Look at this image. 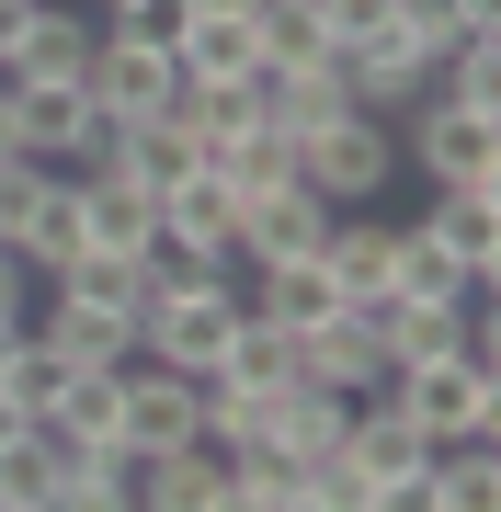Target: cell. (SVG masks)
Instances as JSON below:
<instances>
[{"instance_id":"2e32d148","label":"cell","mask_w":501,"mask_h":512,"mask_svg":"<svg viewBox=\"0 0 501 512\" xmlns=\"http://www.w3.org/2000/svg\"><path fill=\"white\" fill-rule=\"evenodd\" d=\"M114 410H126V376L114 365H80L69 387H57V410L35 421L46 444H69V456H114Z\"/></svg>"},{"instance_id":"d590c367","label":"cell","mask_w":501,"mask_h":512,"mask_svg":"<svg viewBox=\"0 0 501 512\" xmlns=\"http://www.w3.org/2000/svg\"><path fill=\"white\" fill-rule=\"evenodd\" d=\"M0 512H46V501H0Z\"/></svg>"},{"instance_id":"4fadbf2b","label":"cell","mask_w":501,"mask_h":512,"mask_svg":"<svg viewBox=\"0 0 501 512\" xmlns=\"http://www.w3.org/2000/svg\"><path fill=\"white\" fill-rule=\"evenodd\" d=\"M149 228H160V205H149V194H137V183H114L103 160H80V251L137 262V251H149Z\"/></svg>"},{"instance_id":"603a6c76","label":"cell","mask_w":501,"mask_h":512,"mask_svg":"<svg viewBox=\"0 0 501 512\" xmlns=\"http://www.w3.org/2000/svg\"><path fill=\"white\" fill-rule=\"evenodd\" d=\"M433 490H445V512H501V433H445Z\"/></svg>"},{"instance_id":"7402d4cb","label":"cell","mask_w":501,"mask_h":512,"mask_svg":"<svg viewBox=\"0 0 501 512\" xmlns=\"http://www.w3.org/2000/svg\"><path fill=\"white\" fill-rule=\"evenodd\" d=\"M205 171H217L240 205H262V194H285L297 183V137H274V126H240L228 148H205Z\"/></svg>"},{"instance_id":"4dcf8cb0","label":"cell","mask_w":501,"mask_h":512,"mask_svg":"<svg viewBox=\"0 0 501 512\" xmlns=\"http://www.w3.org/2000/svg\"><path fill=\"white\" fill-rule=\"evenodd\" d=\"M319 23H331V46H365L399 23V0H319Z\"/></svg>"},{"instance_id":"e0dca14e","label":"cell","mask_w":501,"mask_h":512,"mask_svg":"<svg viewBox=\"0 0 501 512\" xmlns=\"http://www.w3.org/2000/svg\"><path fill=\"white\" fill-rule=\"evenodd\" d=\"M217 501H228V456H217V444L137 456V512H217Z\"/></svg>"},{"instance_id":"8992f818","label":"cell","mask_w":501,"mask_h":512,"mask_svg":"<svg viewBox=\"0 0 501 512\" xmlns=\"http://www.w3.org/2000/svg\"><path fill=\"white\" fill-rule=\"evenodd\" d=\"M126 410H114V456H171V444H205V399H194V376L183 365H149V353H126Z\"/></svg>"},{"instance_id":"9a60e30c","label":"cell","mask_w":501,"mask_h":512,"mask_svg":"<svg viewBox=\"0 0 501 512\" xmlns=\"http://www.w3.org/2000/svg\"><path fill=\"white\" fill-rule=\"evenodd\" d=\"M23 330H35V342L57 353V365H126V353H137V319L69 308V296H46V285H35V319H23Z\"/></svg>"},{"instance_id":"7c38bea8","label":"cell","mask_w":501,"mask_h":512,"mask_svg":"<svg viewBox=\"0 0 501 512\" xmlns=\"http://www.w3.org/2000/svg\"><path fill=\"white\" fill-rule=\"evenodd\" d=\"M388 239H399L388 205H365V217H331V239H319V274L342 285V308H376V296H388Z\"/></svg>"},{"instance_id":"5bb4252c","label":"cell","mask_w":501,"mask_h":512,"mask_svg":"<svg viewBox=\"0 0 501 512\" xmlns=\"http://www.w3.org/2000/svg\"><path fill=\"white\" fill-rule=\"evenodd\" d=\"M342 114H365V103H353V69H342V46L319 57V69H285L274 92H262V126H274V137H319V126H342Z\"/></svg>"},{"instance_id":"e575fe53","label":"cell","mask_w":501,"mask_h":512,"mask_svg":"<svg viewBox=\"0 0 501 512\" xmlns=\"http://www.w3.org/2000/svg\"><path fill=\"white\" fill-rule=\"evenodd\" d=\"M80 12H126V0H80Z\"/></svg>"},{"instance_id":"6da1fadb","label":"cell","mask_w":501,"mask_h":512,"mask_svg":"<svg viewBox=\"0 0 501 512\" xmlns=\"http://www.w3.org/2000/svg\"><path fill=\"white\" fill-rule=\"evenodd\" d=\"M240 319H251L240 262H228V274H205V285H149V308H137V353H149V365L205 376L228 342H240Z\"/></svg>"},{"instance_id":"d6a6232c","label":"cell","mask_w":501,"mask_h":512,"mask_svg":"<svg viewBox=\"0 0 501 512\" xmlns=\"http://www.w3.org/2000/svg\"><path fill=\"white\" fill-rule=\"evenodd\" d=\"M12 353H23V319H0V376H12Z\"/></svg>"},{"instance_id":"44dd1931","label":"cell","mask_w":501,"mask_h":512,"mask_svg":"<svg viewBox=\"0 0 501 512\" xmlns=\"http://www.w3.org/2000/svg\"><path fill=\"white\" fill-rule=\"evenodd\" d=\"M171 69L205 80V92H217V80H251V69H262L251 12H194V23H183V46H171Z\"/></svg>"},{"instance_id":"484cf974","label":"cell","mask_w":501,"mask_h":512,"mask_svg":"<svg viewBox=\"0 0 501 512\" xmlns=\"http://www.w3.org/2000/svg\"><path fill=\"white\" fill-rule=\"evenodd\" d=\"M342 433H353V399H331V387H285V399H274V444H285V456H342Z\"/></svg>"},{"instance_id":"ffe728a7","label":"cell","mask_w":501,"mask_h":512,"mask_svg":"<svg viewBox=\"0 0 501 512\" xmlns=\"http://www.w3.org/2000/svg\"><path fill=\"white\" fill-rule=\"evenodd\" d=\"M103 46V12H80V0H35V35H23V80H80Z\"/></svg>"},{"instance_id":"ba28073f","label":"cell","mask_w":501,"mask_h":512,"mask_svg":"<svg viewBox=\"0 0 501 512\" xmlns=\"http://www.w3.org/2000/svg\"><path fill=\"white\" fill-rule=\"evenodd\" d=\"M80 92L103 103V126H137V114H171L183 103V69L171 57H149V46H92V69H80Z\"/></svg>"},{"instance_id":"cb8c5ba5","label":"cell","mask_w":501,"mask_h":512,"mask_svg":"<svg viewBox=\"0 0 501 512\" xmlns=\"http://www.w3.org/2000/svg\"><path fill=\"white\" fill-rule=\"evenodd\" d=\"M46 296H69V308H103V319H137L149 308V274L137 262H114V251H80V262H57Z\"/></svg>"},{"instance_id":"836d02e7","label":"cell","mask_w":501,"mask_h":512,"mask_svg":"<svg viewBox=\"0 0 501 512\" xmlns=\"http://www.w3.org/2000/svg\"><path fill=\"white\" fill-rule=\"evenodd\" d=\"M194 12H262V0H194Z\"/></svg>"},{"instance_id":"52a82bcc","label":"cell","mask_w":501,"mask_h":512,"mask_svg":"<svg viewBox=\"0 0 501 512\" xmlns=\"http://www.w3.org/2000/svg\"><path fill=\"white\" fill-rule=\"evenodd\" d=\"M422 228L456 251L467 285H501V183H433L422 194Z\"/></svg>"},{"instance_id":"277c9868","label":"cell","mask_w":501,"mask_h":512,"mask_svg":"<svg viewBox=\"0 0 501 512\" xmlns=\"http://www.w3.org/2000/svg\"><path fill=\"white\" fill-rule=\"evenodd\" d=\"M399 421H422L433 444L445 433H501V365H467V353H433V365H388L376 387Z\"/></svg>"},{"instance_id":"ac0fdd59","label":"cell","mask_w":501,"mask_h":512,"mask_svg":"<svg viewBox=\"0 0 501 512\" xmlns=\"http://www.w3.org/2000/svg\"><path fill=\"white\" fill-rule=\"evenodd\" d=\"M205 387H228V399H251V410H274L285 387H297V342L285 330H262V319H240V342L205 365Z\"/></svg>"},{"instance_id":"d4e9b609","label":"cell","mask_w":501,"mask_h":512,"mask_svg":"<svg viewBox=\"0 0 501 512\" xmlns=\"http://www.w3.org/2000/svg\"><path fill=\"white\" fill-rule=\"evenodd\" d=\"M46 512H137V467L126 456H69V444H57Z\"/></svg>"},{"instance_id":"d6986e66","label":"cell","mask_w":501,"mask_h":512,"mask_svg":"<svg viewBox=\"0 0 501 512\" xmlns=\"http://www.w3.org/2000/svg\"><path fill=\"white\" fill-rule=\"evenodd\" d=\"M12 251H23V274H57V262H80V171H46L35 205H23V228H12Z\"/></svg>"},{"instance_id":"30bf717a","label":"cell","mask_w":501,"mask_h":512,"mask_svg":"<svg viewBox=\"0 0 501 512\" xmlns=\"http://www.w3.org/2000/svg\"><path fill=\"white\" fill-rule=\"evenodd\" d=\"M297 387H331V399H376L388 387V353H376V330L365 319H319V330H297Z\"/></svg>"},{"instance_id":"8fae6325","label":"cell","mask_w":501,"mask_h":512,"mask_svg":"<svg viewBox=\"0 0 501 512\" xmlns=\"http://www.w3.org/2000/svg\"><path fill=\"white\" fill-rule=\"evenodd\" d=\"M342 69H353V103H365V114H410V103L433 92V46L399 35V23L365 35V46H342Z\"/></svg>"},{"instance_id":"83f0119b","label":"cell","mask_w":501,"mask_h":512,"mask_svg":"<svg viewBox=\"0 0 501 512\" xmlns=\"http://www.w3.org/2000/svg\"><path fill=\"white\" fill-rule=\"evenodd\" d=\"M433 92L445 103H501V23H479V35H456L433 57Z\"/></svg>"},{"instance_id":"9c48e42d","label":"cell","mask_w":501,"mask_h":512,"mask_svg":"<svg viewBox=\"0 0 501 512\" xmlns=\"http://www.w3.org/2000/svg\"><path fill=\"white\" fill-rule=\"evenodd\" d=\"M103 171H114V183H137V194L160 205V194H183L194 171H205V148L171 126V114H137V126H103Z\"/></svg>"},{"instance_id":"4316f807","label":"cell","mask_w":501,"mask_h":512,"mask_svg":"<svg viewBox=\"0 0 501 512\" xmlns=\"http://www.w3.org/2000/svg\"><path fill=\"white\" fill-rule=\"evenodd\" d=\"M160 228L194 239V251H228V239H240V194H228L217 171H194L183 194H160Z\"/></svg>"},{"instance_id":"5b68a950","label":"cell","mask_w":501,"mask_h":512,"mask_svg":"<svg viewBox=\"0 0 501 512\" xmlns=\"http://www.w3.org/2000/svg\"><path fill=\"white\" fill-rule=\"evenodd\" d=\"M0 148L35 171H80V160H103V103L80 80H23V103L0 114Z\"/></svg>"},{"instance_id":"3957f363","label":"cell","mask_w":501,"mask_h":512,"mask_svg":"<svg viewBox=\"0 0 501 512\" xmlns=\"http://www.w3.org/2000/svg\"><path fill=\"white\" fill-rule=\"evenodd\" d=\"M399 171H410V183H501V103L422 92L410 126H399Z\"/></svg>"},{"instance_id":"7a4b0ae2","label":"cell","mask_w":501,"mask_h":512,"mask_svg":"<svg viewBox=\"0 0 501 512\" xmlns=\"http://www.w3.org/2000/svg\"><path fill=\"white\" fill-rule=\"evenodd\" d=\"M297 183L331 205V217L388 205V183H399V126H388V114H342V126L297 137Z\"/></svg>"},{"instance_id":"f546056e","label":"cell","mask_w":501,"mask_h":512,"mask_svg":"<svg viewBox=\"0 0 501 512\" xmlns=\"http://www.w3.org/2000/svg\"><path fill=\"white\" fill-rule=\"evenodd\" d=\"M69 376H80V365H57V353L35 342V330H23V353H12V376H0V387H12V399L35 410V421H46V410H57V387H69Z\"/></svg>"},{"instance_id":"f1b7e54d","label":"cell","mask_w":501,"mask_h":512,"mask_svg":"<svg viewBox=\"0 0 501 512\" xmlns=\"http://www.w3.org/2000/svg\"><path fill=\"white\" fill-rule=\"evenodd\" d=\"M183 23H194V0H126V12H103V35H114V46L171 57V46H183Z\"/></svg>"},{"instance_id":"1f68e13d","label":"cell","mask_w":501,"mask_h":512,"mask_svg":"<svg viewBox=\"0 0 501 512\" xmlns=\"http://www.w3.org/2000/svg\"><path fill=\"white\" fill-rule=\"evenodd\" d=\"M23 433H35V410H23V399H12V387H0V456H12V444H23Z\"/></svg>"}]
</instances>
